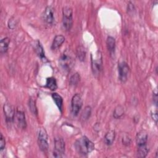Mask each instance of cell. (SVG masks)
<instances>
[{"label": "cell", "instance_id": "5", "mask_svg": "<svg viewBox=\"0 0 158 158\" xmlns=\"http://www.w3.org/2000/svg\"><path fill=\"white\" fill-rule=\"evenodd\" d=\"M38 144L40 150L43 152H46L48 150V134L43 127L39 128L38 133Z\"/></svg>", "mask_w": 158, "mask_h": 158}, {"label": "cell", "instance_id": "12", "mask_svg": "<svg viewBox=\"0 0 158 158\" xmlns=\"http://www.w3.org/2000/svg\"><path fill=\"white\" fill-rule=\"evenodd\" d=\"M148 138V133L144 130L139 131L136 136V143L138 146H141L146 144Z\"/></svg>", "mask_w": 158, "mask_h": 158}, {"label": "cell", "instance_id": "23", "mask_svg": "<svg viewBox=\"0 0 158 158\" xmlns=\"http://www.w3.org/2000/svg\"><path fill=\"white\" fill-rule=\"evenodd\" d=\"M28 106H29V108H30V111L31 112V113L34 115H37L38 114V110H37V107L36 106V104H35V101L30 98L29 99V102H28Z\"/></svg>", "mask_w": 158, "mask_h": 158}, {"label": "cell", "instance_id": "16", "mask_svg": "<svg viewBox=\"0 0 158 158\" xmlns=\"http://www.w3.org/2000/svg\"><path fill=\"white\" fill-rule=\"evenodd\" d=\"M52 98L54 101L56 105L57 106L60 111L62 112V106H63V99L62 96L57 93H54L51 94Z\"/></svg>", "mask_w": 158, "mask_h": 158}, {"label": "cell", "instance_id": "6", "mask_svg": "<svg viewBox=\"0 0 158 158\" xmlns=\"http://www.w3.org/2000/svg\"><path fill=\"white\" fill-rule=\"evenodd\" d=\"M65 142L60 137L54 138V149L53 151V156L55 157H62L65 153Z\"/></svg>", "mask_w": 158, "mask_h": 158}, {"label": "cell", "instance_id": "10", "mask_svg": "<svg viewBox=\"0 0 158 158\" xmlns=\"http://www.w3.org/2000/svg\"><path fill=\"white\" fill-rule=\"evenodd\" d=\"M54 9L51 6L46 7L43 12L42 15L43 20L48 25H52L54 22Z\"/></svg>", "mask_w": 158, "mask_h": 158}, {"label": "cell", "instance_id": "8", "mask_svg": "<svg viewBox=\"0 0 158 158\" xmlns=\"http://www.w3.org/2000/svg\"><path fill=\"white\" fill-rule=\"evenodd\" d=\"M118 72L119 80L123 83L125 82L130 72V67L128 64L125 62H120L118 65Z\"/></svg>", "mask_w": 158, "mask_h": 158}, {"label": "cell", "instance_id": "15", "mask_svg": "<svg viewBox=\"0 0 158 158\" xmlns=\"http://www.w3.org/2000/svg\"><path fill=\"white\" fill-rule=\"evenodd\" d=\"M35 51L36 53V54L40 57L42 60H45L46 57H45V54L44 51L43 49V48L41 44V43L37 40L35 44Z\"/></svg>", "mask_w": 158, "mask_h": 158}, {"label": "cell", "instance_id": "24", "mask_svg": "<svg viewBox=\"0 0 158 158\" xmlns=\"http://www.w3.org/2000/svg\"><path fill=\"white\" fill-rule=\"evenodd\" d=\"M77 54L78 59L81 61H83L85 60V56H86V51H85L84 48H83L82 46L79 47V48L77 49Z\"/></svg>", "mask_w": 158, "mask_h": 158}, {"label": "cell", "instance_id": "18", "mask_svg": "<svg viewBox=\"0 0 158 158\" xmlns=\"http://www.w3.org/2000/svg\"><path fill=\"white\" fill-rule=\"evenodd\" d=\"M45 87L51 89V91H54L57 88V81L54 77H48L46 78V82Z\"/></svg>", "mask_w": 158, "mask_h": 158}, {"label": "cell", "instance_id": "7", "mask_svg": "<svg viewBox=\"0 0 158 158\" xmlns=\"http://www.w3.org/2000/svg\"><path fill=\"white\" fill-rule=\"evenodd\" d=\"M83 106V101L81 96L77 93L74 94L71 100V111L73 115L76 116L78 114Z\"/></svg>", "mask_w": 158, "mask_h": 158}, {"label": "cell", "instance_id": "25", "mask_svg": "<svg viewBox=\"0 0 158 158\" xmlns=\"http://www.w3.org/2000/svg\"><path fill=\"white\" fill-rule=\"evenodd\" d=\"M91 107H90L89 106H86V107L85 108L83 112H82L81 118V119H83L84 120H87V119L89 117V116H90V115H91Z\"/></svg>", "mask_w": 158, "mask_h": 158}, {"label": "cell", "instance_id": "21", "mask_svg": "<svg viewBox=\"0 0 158 158\" xmlns=\"http://www.w3.org/2000/svg\"><path fill=\"white\" fill-rule=\"evenodd\" d=\"M124 114V109H123V107L122 106H117L114 110V112H113V117L117 119V118H120Z\"/></svg>", "mask_w": 158, "mask_h": 158}, {"label": "cell", "instance_id": "22", "mask_svg": "<svg viewBox=\"0 0 158 158\" xmlns=\"http://www.w3.org/2000/svg\"><path fill=\"white\" fill-rule=\"evenodd\" d=\"M80 80V76L79 73H75L70 77L69 80V83L70 85L76 86L77 85H78Z\"/></svg>", "mask_w": 158, "mask_h": 158}, {"label": "cell", "instance_id": "17", "mask_svg": "<svg viewBox=\"0 0 158 158\" xmlns=\"http://www.w3.org/2000/svg\"><path fill=\"white\" fill-rule=\"evenodd\" d=\"M115 138V131L114 130H110L104 136V143L107 145L110 146L114 141Z\"/></svg>", "mask_w": 158, "mask_h": 158}, {"label": "cell", "instance_id": "3", "mask_svg": "<svg viewBox=\"0 0 158 158\" xmlns=\"http://www.w3.org/2000/svg\"><path fill=\"white\" fill-rule=\"evenodd\" d=\"M91 69L93 75L98 76L102 68V57L100 51H97L91 54Z\"/></svg>", "mask_w": 158, "mask_h": 158}, {"label": "cell", "instance_id": "28", "mask_svg": "<svg viewBox=\"0 0 158 158\" xmlns=\"http://www.w3.org/2000/svg\"><path fill=\"white\" fill-rule=\"evenodd\" d=\"M154 93V96H153V101L155 102V104L157 105V91L156 89L155 90V91L153 93Z\"/></svg>", "mask_w": 158, "mask_h": 158}, {"label": "cell", "instance_id": "4", "mask_svg": "<svg viewBox=\"0 0 158 158\" xmlns=\"http://www.w3.org/2000/svg\"><path fill=\"white\" fill-rule=\"evenodd\" d=\"M73 25L72 9L69 6H65L62 10V25L64 28L69 31Z\"/></svg>", "mask_w": 158, "mask_h": 158}, {"label": "cell", "instance_id": "1", "mask_svg": "<svg viewBox=\"0 0 158 158\" xmlns=\"http://www.w3.org/2000/svg\"><path fill=\"white\" fill-rule=\"evenodd\" d=\"M74 145L77 152L83 156L87 155L94 149V144L86 136L78 138Z\"/></svg>", "mask_w": 158, "mask_h": 158}, {"label": "cell", "instance_id": "2", "mask_svg": "<svg viewBox=\"0 0 158 158\" xmlns=\"http://www.w3.org/2000/svg\"><path fill=\"white\" fill-rule=\"evenodd\" d=\"M59 62L62 70L65 72H69L75 65V58L74 54L70 49H66L60 56Z\"/></svg>", "mask_w": 158, "mask_h": 158}, {"label": "cell", "instance_id": "11", "mask_svg": "<svg viewBox=\"0 0 158 158\" xmlns=\"http://www.w3.org/2000/svg\"><path fill=\"white\" fill-rule=\"evenodd\" d=\"M14 119L18 127L22 129H25L27 127V122L25 115L23 111L17 110L15 113Z\"/></svg>", "mask_w": 158, "mask_h": 158}, {"label": "cell", "instance_id": "14", "mask_svg": "<svg viewBox=\"0 0 158 158\" xmlns=\"http://www.w3.org/2000/svg\"><path fill=\"white\" fill-rule=\"evenodd\" d=\"M106 44L107 49L110 54V56L114 55L115 53V40L112 36H108L106 40Z\"/></svg>", "mask_w": 158, "mask_h": 158}, {"label": "cell", "instance_id": "27", "mask_svg": "<svg viewBox=\"0 0 158 158\" xmlns=\"http://www.w3.org/2000/svg\"><path fill=\"white\" fill-rule=\"evenodd\" d=\"M152 119L155 121L156 123L157 124V110H156L155 111H153V113H152Z\"/></svg>", "mask_w": 158, "mask_h": 158}, {"label": "cell", "instance_id": "26", "mask_svg": "<svg viewBox=\"0 0 158 158\" xmlns=\"http://www.w3.org/2000/svg\"><path fill=\"white\" fill-rule=\"evenodd\" d=\"M6 146V141H5V138L3 136L2 134H1V137H0V149L2 151V149H4V148H5Z\"/></svg>", "mask_w": 158, "mask_h": 158}, {"label": "cell", "instance_id": "20", "mask_svg": "<svg viewBox=\"0 0 158 158\" xmlns=\"http://www.w3.org/2000/svg\"><path fill=\"white\" fill-rule=\"evenodd\" d=\"M149 152V148L147 146V144L138 146L137 150V156L138 157H145Z\"/></svg>", "mask_w": 158, "mask_h": 158}, {"label": "cell", "instance_id": "9", "mask_svg": "<svg viewBox=\"0 0 158 158\" xmlns=\"http://www.w3.org/2000/svg\"><path fill=\"white\" fill-rule=\"evenodd\" d=\"M3 110L6 117V120L7 123H11L14 120L15 112L12 106L8 102L4 104L3 106Z\"/></svg>", "mask_w": 158, "mask_h": 158}, {"label": "cell", "instance_id": "19", "mask_svg": "<svg viewBox=\"0 0 158 158\" xmlns=\"http://www.w3.org/2000/svg\"><path fill=\"white\" fill-rule=\"evenodd\" d=\"M10 43V39L7 37L4 38L1 40L0 42V51L1 54L6 53L9 48V45Z\"/></svg>", "mask_w": 158, "mask_h": 158}, {"label": "cell", "instance_id": "13", "mask_svg": "<svg viewBox=\"0 0 158 158\" xmlns=\"http://www.w3.org/2000/svg\"><path fill=\"white\" fill-rule=\"evenodd\" d=\"M65 41V37L63 35H56L52 41V45H51V49L52 50H55L60 48L63 43Z\"/></svg>", "mask_w": 158, "mask_h": 158}]
</instances>
